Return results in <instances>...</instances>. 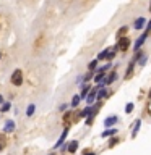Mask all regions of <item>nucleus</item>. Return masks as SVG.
Listing matches in <instances>:
<instances>
[{
	"label": "nucleus",
	"mask_w": 151,
	"mask_h": 155,
	"mask_svg": "<svg viewBox=\"0 0 151 155\" xmlns=\"http://www.w3.org/2000/svg\"><path fill=\"white\" fill-rule=\"evenodd\" d=\"M0 104H2V95H0Z\"/></svg>",
	"instance_id": "nucleus-25"
},
{
	"label": "nucleus",
	"mask_w": 151,
	"mask_h": 155,
	"mask_svg": "<svg viewBox=\"0 0 151 155\" xmlns=\"http://www.w3.org/2000/svg\"><path fill=\"white\" fill-rule=\"evenodd\" d=\"M125 34H127V26H124V28H120L119 31H117V37L120 39V37H124Z\"/></svg>",
	"instance_id": "nucleus-11"
},
{
	"label": "nucleus",
	"mask_w": 151,
	"mask_h": 155,
	"mask_svg": "<svg viewBox=\"0 0 151 155\" xmlns=\"http://www.w3.org/2000/svg\"><path fill=\"white\" fill-rule=\"evenodd\" d=\"M5 131H7V133L15 131V121H7V124H5Z\"/></svg>",
	"instance_id": "nucleus-5"
},
{
	"label": "nucleus",
	"mask_w": 151,
	"mask_h": 155,
	"mask_svg": "<svg viewBox=\"0 0 151 155\" xmlns=\"http://www.w3.org/2000/svg\"><path fill=\"white\" fill-rule=\"evenodd\" d=\"M132 110H133V104H128V105L125 107V111H127V113H130Z\"/></svg>",
	"instance_id": "nucleus-19"
},
{
	"label": "nucleus",
	"mask_w": 151,
	"mask_h": 155,
	"mask_svg": "<svg viewBox=\"0 0 151 155\" xmlns=\"http://www.w3.org/2000/svg\"><path fill=\"white\" fill-rule=\"evenodd\" d=\"M117 142H119V139H112V140H111V144H109V147H112V145H115Z\"/></svg>",
	"instance_id": "nucleus-21"
},
{
	"label": "nucleus",
	"mask_w": 151,
	"mask_h": 155,
	"mask_svg": "<svg viewBox=\"0 0 151 155\" xmlns=\"http://www.w3.org/2000/svg\"><path fill=\"white\" fill-rule=\"evenodd\" d=\"M115 121H117L115 116H111V118H107V120L104 121V124H106V126H112V124L115 123Z\"/></svg>",
	"instance_id": "nucleus-12"
},
{
	"label": "nucleus",
	"mask_w": 151,
	"mask_h": 155,
	"mask_svg": "<svg viewBox=\"0 0 151 155\" xmlns=\"http://www.w3.org/2000/svg\"><path fill=\"white\" fill-rule=\"evenodd\" d=\"M146 36H148V31H146V32L143 34V36H140L138 39H136V42H135V50H136V52H138V48H140L141 45H143V42H145Z\"/></svg>",
	"instance_id": "nucleus-3"
},
{
	"label": "nucleus",
	"mask_w": 151,
	"mask_h": 155,
	"mask_svg": "<svg viewBox=\"0 0 151 155\" xmlns=\"http://www.w3.org/2000/svg\"><path fill=\"white\" fill-rule=\"evenodd\" d=\"M0 58H2V52H0Z\"/></svg>",
	"instance_id": "nucleus-26"
},
{
	"label": "nucleus",
	"mask_w": 151,
	"mask_h": 155,
	"mask_svg": "<svg viewBox=\"0 0 151 155\" xmlns=\"http://www.w3.org/2000/svg\"><path fill=\"white\" fill-rule=\"evenodd\" d=\"M76 149H78V142H76V140H73V142L70 144V145H68V152H76Z\"/></svg>",
	"instance_id": "nucleus-10"
},
{
	"label": "nucleus",
	"mask_w": 151,
	"mask_h": 155,
	"mask_svg": "<svg viewBox=\"0 0 151 155\" xmlns=\"http://www.w3.org/2000/svg\"><path fill=\"white\" fill-rule=\"evenodd\" d=\"M149 97H151V91H149Z\"/></svg>",
	"instance_id": "nucleus-27"
},
{
	"label": "nucleus",
	"mask_w": 151,
	"mask_h": 155,
	"mask_svg": "<svg viewBox=\"0 0 151 155\" xmlns=\"http://www.w3.org/2000/svg\"><path fill=\"white\" fill-rule=\"evenodd\" d=\"M12 82H13L15 86H21V82H23V73L19 71V70H15V71H13Z\"/></svg>",
	"instance_id": "nucleus-1"
},
{
	"label": "nucleus",
	"mask_w": 151,
	"mask_h": 155,
	"mask_svg": "<svg viewBox=\"0 0 151 155\" xmlns=\"http://www.w3.org/2000/svg\"><path fill=\"white\" fill-rule=\"evenodd\" d=\"M145 18H138V19H135V23H133V28L135 29H141L143 28V24H145Z\"/></svg>",
	"instance_id": "nucleus-4"
},
{
	"label": "nucleus",
	"mask_w": 151,
	"mask_h": 155,
	"mask_svg": "<svg viewBox=\"0 0 151 155\" xmlns=\"http://www.w3.org/2000/svg\"><path fill=\"white\" fill-rule=\"evenodd\" d=\"M102 78H104V74H102V73H99V74H97L94 79H96V82H102Z\"/></svg>",
	"instance_id": "nucleus-17"
},
{
	"label": "nucleus",
	"mask_w": 151,
	"mask_h": 155,
	"mask_svg": "<svg viewBox=\"0 0 151 155\" xmlns=\"http://www.w3.org/2000/svg\"><path fill=\"white\" fill-rule=\"evenodd\" d=\"M67 134H68V129H65V131H63V134L60 136V139H58V142L55 144V147H60V145L63 144V140H65V137H67Z\"/></svg>",
	"instance_id": "nucleus-8"
},
{
	"label": "nucleus",
	"mask_w": 151,
	"mask_h": 155,
	"mask_svg": "<svg viewBox=\"0 0 151 155\" xmlns=\"http://www.w3.org/2000/svg\"><path fill=\"white\" fill-rule=\"evenodd\" d=\"M8 108H10V104H5V105L2 107V111H7Z\"/></svg>",
	"instance_id": "nucleus-22"
},
{
	"label": "nucleus",
	"mask_w": 151,
	"mask_h": 155,
	"mask_svg": "<svg viewBox=\"0 0 151 155\" xmlns=\"http://www.w3.org/2000/svg\"><path fill=\"white\" fill-rule=\"evenodd\" d=\"M34 110H36V107H34V105L31 104V105L28 107V110H26V115H28V116H31V115L34 113Z\"/></svg>",
	"instance_id": "nucleus-14"
},
{
	"label": "nucleus",
	"mask_w": 151,
	"mask_h": 155,
	"mask_svg": "<svg viewBox=\"0 0 151 155\" xmlns=\"http://www.w3.org/2000/svg\"><path fill=\"white\" fill-rule=\"evenodd\" d=\"M140 124H141V121H140V120H136L135 123H133V131H132V137H135V136H136V131H138Z\"/></svg>",
	"instance_id": "nucleus-7"
},
{
	"label": "nucleus",
	"mask_w": 151,
	"mask_h": 155,
	"mask_svg": "<svg viewBox=\"0 0 151 155\" xmlns=\"http://www.w3.org/2000/svg\"><path fill=\"white\" fill-rule=\"evenodd\" d=\"M96 65H97V61H96V60H94V61H91V63H90V70H94Z\"/></svg>",
	"instance_id": "nucleus-20"
},
{
	"label": "nucleus",
	"mask_w": 151,
	"mask_h": 155,
	"mask_svg": "<svg viewBox=\"0 0 151 155\" xmlns=\"http://www.w3.org/2000/svg\"><path fill=\"white\" fill-rule=\"evenodd\" d=\"M96 91H97V89H93L90 94H88V99H86L88 104H93V100H94V97H96Z\"/></svg>",
	"instance_id": "nucleus-6"
},
{
	"label": "nucleus",
	"mask_w": 151,
	"mask_h": 155,
	"mask_svg": "<svg viewBox=\"0 0 151 155\" xmlns=\"http://www.w3.org/2000/svg\"><path fill=\"white\" fill-rule=\"evenodd\" d=\"M149 29H151V21L148 23V31H149Z\"/></svg>",
	"instance_id": "nucleus-23"
},
{
	"label": "nucleus",
	"mask_w": 151,
	"mask_h": 155,
	"mask_svg": "<svg viewBox=\"0 0 151 155\" xmlns=\"http://www.w3.org/2000/svg\"><path fill=\"white\" fill-rule=\"evenodd\" d=\"M80 99H81L80 95H75V97H73V99H72V107H76L78 104H80Z\"/></svg>",
	"instance_id": "nucleus-13"
},
{
	"label": "nucleus",
	"mask_w": 151,
	"mask_h": 155,
	"mask_svg": "<svg viewBox=\"0 0 151 155\" xmlns=\"http://www.w3.org/2000/svg\"><path fill=\"white\" fill-rule=\"evenodd\" d=\"M115 131H117V129H107V131H104V133H102V136H104V137H107V136L115 134Z\"/></svg>",
	"instance_id": "nucleus-15"
},
{
	"label": "nucleus",
	"mask_w": 151,
	"mask_h": 155,
	"mask_svg": "<svg viewBox=\"0 0 151 155\" xmlns=\"http://www.w3.org/2000/svg\"><path fill=\"white\" fill-rule=\"evenodd\" d=\"M128 45H130V39L128 37H120L119 39V44H117V48L122 50V52H125L127 48H128Z\"/></svg>",
	"instance_id": "nucleus-2"
},
{
	"label": "nucleus",
	"mask_w": 151,
	"mask_h": 155,
	"mask_svg": "<svg viewBox=\"0 0 151 155\" xmlns=\"http://www.w3.org/2000/svg\"><path fill=\"white\" fill-rule=\"evenodd\" d=\"M85 155H94V153H91V152H88V153H85Z\"/></svg>",
	"instance_id": "nucleus-24"
},
{
	"label": "nucleus",
	"mask_w": 151,
	"mask_h": 155,
	"mask_svg": "<svg viewBox=\"0 0 151 155\" xmlns=\"http://www.w3.org/2000/svg\"><path fill=\"white\" fill-rule=\"evenodd\" d=\"M115 78H117V74H115V71H112L111 74L107 76V79H106L104 82H106V84H111V82H114V81H115Z\"/></svg>",
	"instance_id": "nucleus-9"
},
{
	"label": "nucleus",
	"mask_w": 151,
	"mask_h": 155,
	"mask_svg": "<svg viewBox=\"0 0 151 155\" xmlns=\"http://www.w3.org/2000/svg\"><path fill=\"white\" fill-rule=\"evenodd\" d=\"M106 95V89H101V92H97V99H102Z\"/></svg>",
	"instance_id": "nucleus-18"
},
{
	"label": "nucleus",
	"mask_w": 151,
	"mask_h": 155,
	"mask_svg": "<svg viewBox=\"0 0 151 155\" xmlns=\"http://www.w3.org/2000/svg\"><path fill=\"white\" fill-rule=\"evenodd\" d=\"M88 91H90V87H88V86H85V87H83V92H81V95H80V97H86Z\"/></svg>",
	"instance_id": "nucleus-16"
}]
</instances>
